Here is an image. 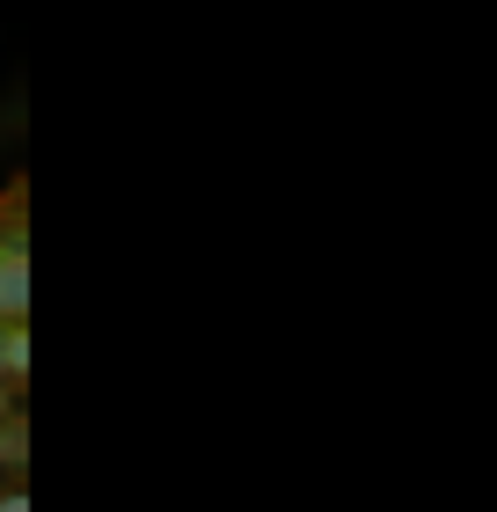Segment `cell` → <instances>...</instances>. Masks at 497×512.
Returning <instances> with one entry per match:
<instances>
[{"label":"cell","instance_id":"6da1fadb","mask_svg":"<svg viewBox=\"0 0 497 512\" xmlns=\"http://www.w3.org/2000/svg\"><path fill=\"white\" fill-rule=\"evenodd\" d=\"M15 366H22V352H15V344H0V374H15Z\"/></svg>","mask_w":497,"mask_h":512},{"label":"cell","instance_id":"7a4b0ae2","mask_svg":"<svg viewBox=\"0 0 497 512\" xmlns=\"http://www.w3.org/2000/svg\"><path fill=\"white\" fill-rule=\"evenodd\" d=\"M0 512H30V498H22V491H8V498H0Z\"/></svg>","mask_w":497,"mask_h":512}]
</instances>
